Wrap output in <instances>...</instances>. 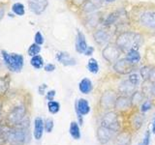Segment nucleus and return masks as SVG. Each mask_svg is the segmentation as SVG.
Instances as JSON below:
<instances>
[{
    "label": "nucleus",
    "mask_w": 155,
    "mask_h": 145,
    "mask_svg": "<svg viewBox=\"0 0 155 145\" xmlns=\"http://www.w3.org/2000/svg\"><path fill=\"white\" fill-rule=\"evenodd\" d=\"M86 1H87V0H70V4H71V6H72L73 8L80 10L81 7L82 5H84Z\"/></svg>",
    "instance_id": "nucleus-35"
},
{
    "label": "nucleus",
    "mask_w": 155,
    "mask_h": 145,
    "mask_svg": "<svg viewBox=\"0 0 155 145\" xmlns=\"http://www.w3.org/2000/svg\"><path fill=\"white\" fill-rule=\"evenodd\" d=\"M3 14H4V9L2 7H0V19L3 18Z\"/></svg>",
    "instance_id": "nucleus-43"
},
{
    "label": "nucleus",
    "mask_w": 155,
    "mask_h": 145,
    "mask_svg": "<svg viewBox=\"0 0 155 145\" xmlns=\"http://www.w3.org/2000/svg\"><path fill=\"white\" fill-rule=\"evenodd\" d=\"M28 6L35 14H41L48 8V0H28Z\"/></svg>",
    "instance_id": "nucleus-16"
},
{
    "label": "nucleus",
    "mask_w": 155,
    "mask_h": 145,
    "mask_svg": "<svg viewBox=\"0 0 155 145\" xmlns=\"http://www.w3.org/2000/svg\"><path fill=\"white\" fill-rule=\"evenodd\" d=\"M87 47L88 46H87L84 34L81 31L78 30L77 38H76V51L78 53H84Z\"/></svg>",
    "instance_id": "nucleus-20"
},
{
    "label": "nucleus",
    "mask_w": 155,
    "mask_h": 145,
    "mask_svg": "<svg viewBox=\"0 0 155 145\" xmlns=\"http://www.w3.org/2000/svg\"><path fill=\"white\" fill-rule=\"evenodd\" d=\"M79 89L82 94H89L93 90V84L88 77H84L79 83Z\"/></svg>",
    "instance_id": "nucleus-22"
},
{
    "label": "nucleus",
    "mask_w": 155,
    "mask_h": 145,
    "mask_svg": "<svg viewBox=\"0 0 155 145\" xmlns=\"http://www.w3.org/2000/svg\"><path fill=\"white\" fill-rule=\"evenodd\" d=\"M114 110L119 114H125V113H130L131 111L134 110L133 104L131 98L129 96H124V95H118L117 99L115 102V106Z\"/></svg>",
    "instance_id": "nucleus-10"
},
{
    "label": "nucleus",
    "mask_w": 155,
    "mask_h": 145,
    "mask_svg": "<svg viewBox=\"0 0 155 145\" xmlns=\"http://www.w3.org/2000/svg\"><path fill=\"white\" fill-rule=\"evenodd\" d=\"M116 134L117 133H115L114 130H113L111 129L100 125L96 130V137L101 144H107V143H109L111 139H114L115 137Z\"/></svg>",
    "instance_id": "nucleus-14"
},
{
    "label": "nucleus",
    "mask_w": 155,
    "mask_h": 145,
    "mask_svg": "<svg viewBox=\"0 0 155 145\" xmlns=\"http://www.w3.org/2000/svg\"><path fill=\"white\" fill-rule=\"evenodd\" d=\"M144 113L140 112V110H133L129 113V118H128V124H129V130L131 132H136L139 130L143 127L144 123Z\"/></svg>",
    "instance_id": "nucleus-12"
},
{
    "label": "nucleus",
    "mask_w": 155,
    "mask_h": 145,
    "mask_svg": "<svg viewBox=\"0 0 155 145\" xmlns=\"http://www.w3.org/2000/svg\"><path fill=\"white\" fill-rule=\"evenodd\" d=\"M55 94H56V92L54 90L48 91L46 94V99L48 101H53V99H54V97H55Z\"/></svg>",
    "instance_id": "nucleus-39"
},
{
    "label": "nucleus",
    "mask_w": 155,
    "mask_h": 145,
    "mask_svg": "<svg viewBox=\"0 0 155 145\" xmlns=\"http://www.w3.org/2000/svg\"><path fill=\"white\" fill-rule=\"evenodd\" d=\"M44 130H45V122L41 117H36L34 120V137L36 140H40L43 137Z\"/></svg>",
    "instance_id": "nucleus-21"
},
{
    "label": "nucleus",
    "mask_w": 155,
    "mask_h": 145,
    "mask_svg": "<svg viewBox=\"0 0 155 145\" xmlns=\"http://www.w3.org/2000/svg\"><path fill=\"white\" fill-rule=\"evenodd\" d=\"M104 14L102 12H95L81 17L82 25L88 32H94L96 29H98V26L102 25L104 21Z\"/></svg>",
    "instance_id": "nucleus-4"
},
{
    "label": "nucleus",
    "mask_w": 155,
    "mask_h": 145,
    "mask_svg": "<svg viewBox=\"0 0 155 145\" xmlns=\"http://www.w3.org/2000/svg\"><path fill=\"white\" fill-rule=\"evenodd\" d=\"M152 108V104H151V101H149V100H145L143 101L142 105H140V112H143V113H145V112H147L148 110H150Z\"/></svg>",
    "instance_id": "nucleus-34"
},
{
    "label": "nucleus",
    "mask_w": 155,
    "mask_h": 145,
    "mask_svg": "<svg viewBox=\"0 0 155 145\" xmlns=\"http://www.w3.org/2000/svg\"><path fill=\"white\" fill-rule=\"evenodd\" d=\"M76 111L78 114V118H79L80 125H82V116L87 115L90 112V105L88 101L85 99H79L76 102Z\"/></svg>",
    "instance_id": "nucleus-15"
},
{
    "label": "nucleus",
    "mask_w": 155,
    "mask_h": 145,
    "mask_svg": "<svg viewBox=\"0 0 155 145\" xmlns=\"http://www.w3.org/2000/svg\"><path fill=\"white\" fill-rule=\"evenodd\" d=\"M44 69H45L46 72H53L55 70V65L54 64H51V63H48L46 66H44Z\"/></svg>",
    "instance_id": "nucleus-40"
},
{
    "label": "nucleus",
    "mask_w": 155,
    "mask_h": 145,
    "mask_svg": "<svg viewBox=\"0 0 155 145\" xmlns=\"http://www.w3.org/2000/svg\"><path fill=\"white\" fill-rule=\"evenodd\" d=\"M87 70H88L91 74H98V72L100 70V67L97 60L95 58H90V59L87 61V65H86Z\"/></svg>",
    "instance_id": "nucleus-28"
},
{
    "label": "nucleus",
    "mask_w": 155,
    "mask_h": 145,
    "mask_svg": "<svg viewBox=\"0 0 155 145\" xmlns=\"http://www.w3.org/2000/svg\"><path fill=\"white\" fill-rule=\"evenodd\" d=\"M116 145H131L132 142V132L130 130H119L115 135Z\"/></svg>",
    "instance_id": "nucleus-17"
},
{
    "label": "nucleus",
    "mask_w": 155,
    "mask_h": 145,
    "mask_svg": "<svg viewBox=\"0 0 155 145\" xmlns=\"http://www.w3.org/2000/svg\"><path fill=\"white\" fill-rule=\"evenodd\" d=\"M12 11L14 12V14H18L19 17H21L25 14V9H24L23 4L21 3H15L12 6Z\"/></svg>",
    "instance_id": "nucleus-32"
},
{
    "label": "nucleus",
    "mask_w": 155,
    "mask_h": 145,
    "mask_svg": "<svg viewBox=\"0 0 155 145\" xmlns=\"http://www.w3.org/2000/svg\"><path fill=\"white\" fill-rule=\"evenodd\" d=\"M25 115H26L25 106L23 105H21L14 108L10 111V113L7 116V120L12 126H17L18 124H21L25 119Z\"/></svg>",
    "instance_id": "nucleus-11"
},
{
    "label": "nucleus",
    "mask_w": 155,
    "mask_h": 145,
    "mask_svg": "<svg viewBox=\"0 0 155 145\" xmlns=\"http://www.w3.org/2000/svg\"><path fill=\"white\" fill-rule=\"evenodd\" d=\"M153 65H143V67L140 68V74L142 76V79L143 81H148L149 79V75H150V72H151Z\"/></svg>",
    "instance_id": "nucleus-30"
},
{
    "label": "nucleus",
    "mask_w": 155,
    "mask_h": 145,
    "mask_svg": "<svg viewBox=\"0 0 155 145\" xmlns=\"http://www.w3.org/2000/svg\"><path fill=\"white\" fill-rule=\"evenodd\" d=\"M131 101H132V104H133V108H140V105H142V103L144 100V96L143 94V92H140V91H135L134 93L132 94V96L130 97Z\"/></svg>",
    "instance_id": "nucleus-24"
},
{
    "label": "nucleus",
    "mask_w": 155,
    "mask_h": 145,
    "mask_svg": "<svg viewBox=\"0 0 155 145\" xmlns=\"http://www.w3.org/2000/svg\"><path fill=\"white\" fill-rule=\"evenodd\" d=\"M1 54L5 65L7 66L10 71L16 72L21 71L24 64V58L21 54H18V53H8L6 50H1Z\"/></svg>",
    "instance_id": "nucleus-3"
},
{
    "label": "nucleus",
    "mask_w": 155,
    "mask_h": 145,
    "mask_svg": "<svg viewBox=\"0 0 155 145\" xmlns=\"http://www.w3.org/2000/svg\"><path fill=\"white\" fill-rule=\"evenodd\" d=\"M40 51H41V47L39 45H37L36 43H34V44H32V45H30V47H29L28 50H27L28 54L30 56L38 55L39 53H40Z\"/></svg>",
    "instance_id": "nucleus-33"
},
{
    "label": "nucleus",
    "mask_w": 155,
    "mask_h": 145,
    "mask_svg": "<svg viewBox=\"0 0 155 145\" xmlns=\"http://www.w3.org/2000/svg\"><path fill=\"white\" fill-rule=\"evenodd\" d=\"M137 89V86H135L134 84H132L131 82L127 79V80H123L121 83L118 85V95H124V96H129L131 97L132 94L134 93Z\"/></svg>",
    "instance_id": "nucleus-18"
},
{
    "label": "nucleus",
    "mask_w": 155,
    "mask_h": 145,
    "mask_svg": "<svg viewBox=\"0 0 155 145\" xmlns=\"http://www.w3.org/2000/svg\"><path fill=\"white\" fill-rule=\"evenodd\" d=\"M69 133L71 134V137L76 139V140H79L81 139V130H80V126L77 122H71L70 124V128H69Z\"/></svg>",
    "instance_id": "nucleus-25"
},
{
    "label": "nucleus",
    "mask_w": 155,
    "mask_h": 145,
    "mask_svg": "<svg viewBox=\"0 0 155 145\" xmlns=\"http://www.w3.org/2000/svg\"><path fill=\"white\" fill-rule=\"evenodd\" d=\"M105 0H87L79 10L81 17L85 16L91 13L98 12L100 9L103 8Z\"/></svg>",
    "instance_id": "nucleus-13"
},
{
    "label": "nucleus",
    "mask_w": 155,
    "mask_h": 145,
    "mask_svg": "<svg viewBox=\"0 0 155 145\" xmlns=\"http://www.w3.org/2000/svg\"><path fill=\"white\" fill-rule=\"evenodd\" d=\"M114 36V32L110 29L105 28L102 26V28L96 29L94 32H92V37L95 44L98 47H105L109 43L111 42V38Z\"/></svg>",
    "instance_id": "nucleus-8"
},
{
    "label": "nucleus",
    "mask_w": 155,
    "mask_h": 145,
    "mask_svg": "<svg viewBox=\"0 0 155 145\" xmlns=\"http://www.w3.org/2000/svg\"><path fill=\"white\" fill-rule=\"evenodd\" d=\"M34 40H35V43L39 46H42L44 44V37L42 35V33L40 31H38L35 34V37H34Z\"/></svg>",
    "instance_id": "nucleus-38"
},
{
    "label": "nucleus",
    "mask_w": 155,
    "mask_h": 145,
    "mask_svg": "<svg viewBox=\"0 0 155 145\" xmlns=\"http://www.w3.org/2000/svg\"><path fill=\"white\" fill-rule=\"evenodd\" d=\"M125 54L126 59L135 65H138L140 60H142V55H140L139 50H131L127 53H125Z\"/></svg>",
    "instance_id": "nucleus-23"
},
{
    "label": "nucleus",
    "mask_w": 155,
    "mask_h": 145,
    "mask_svg": "<svg viewBox=\"0 0 155 145\" xmlns=\"http://www.w3.org/2000/svg\"><path fill=\"white\" fill-rule=\"evenodd\" d=\"M101 125L110 128L115 133L120 130V121H119V113L115 110H110L103 115L101 120Z\"/></svg>",
    "instance_id": "nucleus-7"
},
{
    "label": "nucleus",
    "mask_w": 155,
    "mask_h": 145,
    "mask_svg": "<svg viewBox=\"0 0 155 145\" xmlns=\"http://www.w3.org/2000/svg\"><path fill=\"white\" fill-rule=\"evenodd\" d=\"M93 52H94V47H91V46H88V47H87L86 50H85V52L84 53V54L86 55V56H90V55L93 54Z\"/></svg>",
    "instance_id": "nucleus-41"
},
{
    "label": "nucleus",
    "mask_w": 155,
    "mask_h": 145,
    "mask_svg": "<svg viewBox=\"0 0 155 145\" xmlns=\"http://www.w3.org/2000/svg\"><path fill=\"white\" fill-rule=\"evenodd\" d=\"M53 127H54V123H53L52 119H47L45 121V130L47 133H51Z\"/></svg>",
    "instance_id": "nucleus-36"
},
{
    "label": "nucleus",
    "mask_w": 155,
    "mask_h": 145,
    "mask_svg": "<svg viewBox=\"0 0 155 145\" xmlns=\"http://www.w3.org/2000/svg\"><path fill=\"white\" fill-rule=\"evenodd\" d=\"M118 93L115 92L113 89H108L105 90L102 93L100 100H99V106L102 110L110 111L114 109L115 106V102L117 99Z\"/></svg>",
    "instance_id": "nucleus-6"
},
{
    "label": "nucleus",
    "mask_w": 155,
    "mask_h": 145,
    "mask_svg": "<svg viewBox=\"0 0 155 145\" xmlns=\"http://www.w3.org/2000/svg\"><path fill=\"white\" fill-rule=\"evenodd\" d=\"M10 87V76H1L0 77V97L4 96L7 93Z\"/></svg>",
    "instance_id": "nucleus-26"
},
{
    "label": "nucleus",
    "mask_w": 155,
    "mask_h": 145,
    "mask_svg": "<svg viewBox=\"0 0 155 145\" xmlns=\"http://www.w3.org/2000/svg\"><path fill=\"white\" fill-rule=\"evenodd\" d=\"M30 64L33 68H35L36 70H40L44 67V59L41 55H35L32 56L30 60Z\"/></svg>",
    "instance_id": "nucleus-29"
},
{
    "label": "nucleus",
    "mask_w": 155,
    "mask_h": 145,
    "mask_svg": "<svg viewBox=\"0 0 155 145\" xmlns=\"http://www.w3.org/2000/svg\"><path fill=\"white\" fill-rule=\"evenodd\" d=\"M48 108L51 114H56L60 110V104L56 101H48Z\"/></svg>",
    "instance_id": "nucleus-31"
},
{
    "label": "nucleus",
    "mask_w": 155,
    "mask_h": 145,
    "mask_svg": "<svg viewBox=\"0 0 155 145\" xmlns=\"http://www.w3.org/2000/svg\"><path fill=\"white\" fill-rule=\"evenodd\" d=\"M114 43L122 53H127L131 50H140L144 43V37L142 32L126 29L116 34Z\"/></svg>",
    "instance_id": "nucleus-2"
},
{
    "label": "nucleus",
    "mask_w": 155,
    "mask_h": 145,
    "mask_svg": "<svg viewBox=\"0 0 155 145\" xmlns=\"http://www.w3.org/2000/svg\"><path fill=\"white\" fill-rule=\"evenodd\" d=\"M122 55V51L116 46L114 42H110L102 48V57L109 63L114 65Z\"/></svg>",
    "instance_id": "nucleus-5"
},
{
    "label": "nucleus",
    "mask_w": 155,
    "mask_h": 145,
    "mask_svg": "<svg viewBox=\"0 0 155 145\" xmlns=\"http://www.w3.org/2000/svg\"><path fill=\"white\" fill-rule=\"evenodd\" d=\"M115 1L116 0H105V2H107V3H114Z\"/></svg>",
    "instance_id": "nucleus-45"
},
{
    "label": "nucleus",
    "mask_w": 155,
    "mask_h": 145,
    "mask_svg": "<svg viewBox=\"0 0 155 145\" xmlns=\"http://www.w3.org/2000/svg\"><path fill=\"white\" fill-rule=\"evenodd\" d=\"M150 135H151L150 132H149V130H147V133H145L143 138L142 139V141L139 143V145H149V143H150Z\"/></svg>",
    "instance_id": "nucleus-37"
},
{
    "label": "nucleus",
    "mask_w": 155,
    "mask_h": 145,
    "mask_svg": "<svg viewBox=\"0 0 155 145\" xmlns=\"http://www.w3.org/2000/svg\"><path fill=\"white\" fill-rule=\"evenodd\" d=\"M129 14L131 26L143 33L155 32V4L138 3L134 5Z\"/></svg>",
    "instance_id": "nucleus-1"
},
{
    "label": "nucleus",
    "mask_w": 155,
    "mask_h": 145,
    "mask_svg": "<svg viewBox=\"0 0 155 145\" xmlns=\"http://www.w3.org/2000/svg\"><path fill=\"white\" fill-rule=\"evenodd\" d=\"M113 69L116 74L121 76H129L131 72L137 70V65L133 64L126 59V57L119 58L113 65Z\"/></svg>",
    "instance_id": "nucleus-9"
},
{
    "label": "nucleus",
    "mask_w": 155,
    "mask_h": 145,
    "mask_svg": "<svg viewBox=\"0 0 155 145\" xmlns=\"http://www.w3.org/2000/svg\"><path fill=\"white\" fill-rule=\"evenodd\" d=\"M152 133L155 134V119L153 121V125H152Z\"/></svg>",
    "instance_id": "nucleus-44"
},
{
    "label": "nucleus",
    "mask_w": 155,
    "mask_h": 145,
    "mask_svg": "<svg viewBox=\"0 0 155 145\" xmlns=\"http://www.w3.org/2000/svg\"><path fill=\"white\" fill-rule=\"evenodd\" d=\"M46 89H47V84H45V83L41 84L40 86H39V88H38L39 94H40V95H44V94H45Z\"/></svg>",
    "instance_id": "nucleus-42"
},
{
    "label": "nucleus",
    "mask_w": 155,
    "mask_h": 145,
    "mask_svg": "<svg viewBox=\"0 0 155 145\" xmlns=\"http://www.w3.org/2000/svg\"><path fill=\"white\" fill-rule=\"evenodd\" d=\"M55 57H56V60L59 62L60 64L64 66H75L77 64V60L66 51L57 52Z\"/></svg>",
    "instance_id": "nucleus-19"
},
{
    "label": "nucleus",
    "mask_w": 155,
    "mask_h": 145,
    "mask_svg": "<svg viewBox=\"0 0 155 145\" xmlns=\"http://www.w3.org/2000/svg\"><path fill=\"white\" fill-rule=\"evenodd\" d=\"M128 80L132 84H134L135 86L138 87L140 84V82L143 81V79H142V76H140V72H138L137 70H136L133 72H131V74L128 76Z\"/></svg>",
    "instance_id": "nucleus-27"
}]
</instances>
